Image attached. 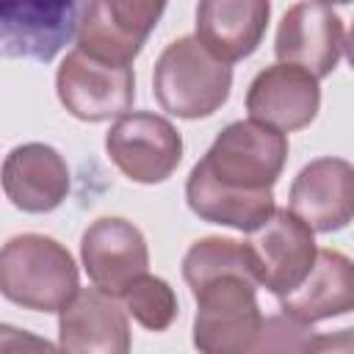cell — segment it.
Masks as SVG:
<instances>
[{
    "label": "cell",
    "mask_w": 354,
    "mask_h": 354,
    "mask_svg": "<svg viewBox=\"0 0 354 354\" xmlns=\"http://www.w3.org/2000/svg\"><path fill=\"white\" fill-rule=\"evenodd\" d=\"M313 351H354V329H340L335 335H318Z\"/></svg>",
    "instance_id": "obj_21"
},
{
    "label": "cell",
    "mask_w": 354,
    "mask_h": 354,
    "mask_svg": "<svg viewBox=\"0 0 354 354\" xmlns=\"http://www.w3.org/2000/svg\"><path fill=\"white\" fill-rule=\"evenodd\" d=\"M3 191L22 213H50L69 194V166L50 144H19L3 160Z\"/></svg>",
    "instance_id": "obj_15"
},
{
    "label": "cell",
    "mask_w": 354,
    "mask_h": 354,
    "mask_svg": "<svg viewBox=\"0 0 354 354\" xmlns=\"http://www.w3.org/2000/svg\"><path fill=\"white\" fill-rule=\"evenodd\" d=\"M61 105L80 122H105L124 116L136 100L133 64H116L72 47L55 72Z\"/></svg>",
    "instance_id": "obj_5"
},
{
    "label": "cell",
    "mask_w": 354,
    "mask_h": 354,
    "mask_svg": "<svg viewBox=\"0 0 354 354\" xmlns=\"http://www.w3.org/2000/svg\"><path fill=\"white\" fill-rule=\"evenodd\" d=\"M288 199L315 232L343 230L354 218V166L332 155L315 158L293 177Z\"/></svg>",
    "instance_id": "obj_14"
},
{
    "label": "cell",
    "mask_w": 354,
    "mask_h": 354,
    "mask_svg": "<svg viewBox=\"0 0 354 354\" xmlns=\"http://www.w3.org/2000/svg\"><path fill=\"white\" fill-rule=\"evenodd\" d=\"M169 0H88L83 6L75 44L91 55L133 64L163 17Z\"/></svg>",
    "instance_id": "obj_8"
},
{
    "label": "cell",
    "mask_w": 354,
    "mask_h": 354,
    "mask_svg": "<svg viewBox=\"0 0 354 354\" xmlns=\"http://www.w3.org/2000/svg\"><path fill=\"white\" fill-rule=\"evenodd\" d=\"M83 0H0V41L11 58L53 61L77 33Z\"/></svg>",
    "instance_id": "obj_9"
},
{
    "label": "cell",
    "mask_w": 354,
    "mask_h": 354,
    "mask_svg": "<svg viewBox=\"0 0 354 354\" xmlns=\"http://www.w3.org/2000/svg\"><path fill=\"white\" fill-rule=\"evenodd\" d=\"M313 227L301 221L293 210H274L257 230L243 241L249 249L252 271L257 285H263L274 296H288L296 290L318 254Z\"/></svg>",
    "instance_id": "obj_7"
},
{
    "label": "cell",
    "mask_w": 354,
    "mask_h": 354,
    "mask_svg": "<svg viewBox=\"0 0 354 354\" xmlns=\"http://www.w3.org/2000/svg\"><path fill=\"white\" fill-rule=\"evenodd\" d=\"M313 329L310 324L288 315V313H279V315H271L263 321V335H260V346L257 351L263 348H279V351H313Z\"/></svg>",
    "instance_id": "obj_20"
},
{
    "label": "cell",
    "mask_w": 354,
    "mask_h": 354,
    "mask_svg": "<svg viewBox=\"0 0 354 354\" xmlns=\"http://www.w3.org/2000/svg\"><path fill=\"white\" fill-rule=\"evenodd\" d=\"M124 310L149 332H163L177 318V296L160 277L141 274L119 293Z\"/></svg>",
    "instance_id": "obj_19"
},
{
    "label": "cell",
    "mask_w": 354,
    "mask_h": 354,
    "mask_svg": "<svg viewBox=\"0 0 354 354\" xmlns=\"http://www.w3.org/2000/svg\"><path fill=\"white\" fill-rule=\"evenodd\" d=\"M288 160V136L271 124L257 119L227 124L205 158L199 169L221 188L241 194H263L271 191L279 180Z\"/></svg>",
    "instance_id": "obj_4"
},
{
    "label": "cell",
    "mask_w": 354,
    "mask_h": 354,
    "mask_svg": "<svg viewBox=\"0 0 354 354\" xmlns=\"http://www.w3.org/2000/svg\"><path fill=\"white\" fill-rule=\"evenodd\" d=\"M80 260L97 288L119 296L133 279L147 274L149 249L133 221L102 216L86 227L80 238Z\"/></svg>",
    "instance_id": "obj_11"
},
{
    "label": "cell",
    "mask_w": 354,
    "mask_h": 354,
    "mask_svg": "<svg viewBox=\"0 0 354 354\" xmlns=\"http://www.w3.org/2000/svg\"><path fill=\"white\" fill-rule=\"evenodd\" d=\"M343 53H346V58H348V64H351V69H354V22H351L348 36H346V41H343Z\"/></svg>",
    "instance_id": "obj_22"
},
{
    "label": "cell",
    "mask_w": 354,
    "mask_h": 354,
    "mask_svg": "<svg viewBox=\"0 0 354 354\" xmlns=\"http://www.w3.org/2000/svg\"><path fill=\"white\" fill-rule=\"evenodd\" d=\"M343 41V19L332 6L321 0H301L282 14L274 53L282 64H296L321 80L335 72Z\"/></svg>",
    "instance_id": "obj_10"
},
{
    "label": "cell",
    "mask_w": 354,
    "mask_h": 354,
    "mask_svg": "<svg viewBox=\"0 0 354 354\" xmlns=\"http://www.w3.org/2000/svg\"><path fill=\"white\" fill-rule=\"evenodd\" d=\"M232 88V69L210 53L196 36H180L166 44L155 61L152 91L160 108L180 119H205L216 113Z\"/></svg>",
    "instance_id": "obj_2"
},
{
    "label": "cell",
    "mask_w": 354,
    "mask_h": 354,
    "mask_svg": "<svg viewBox=\"0 0 354 354\" xmlns=\"http://www.w3.org/2000/svg\"><path fill=\"white\" fill-rule=\"evenodd\" d=\"M77 288V266L55 238L22 232L3 243L0 290L8 301L33 313H61Z\"/></svg>",
    "instance_id": "obj_1"
},
{
    "label": "cell",
    "mask_w": 354,
    "mask_h": 354,
    "mask_svg": "<svg viewBox=\"0 0 354 354\" xmlns=\"http://www.w3.org/2000/svg\"><path fill=\"white\" fill-rule=\"evenodd\" d=\"M124 304L102 288H77L58 313V348L83 354H127L130 324Z\"/></svg>",
    "instance_id": "obj_12"
},
{
    "label": "cell",
    "mask_w": 354,
    "mask_h": 354,
    "mask_svg": "<svg viewBox=\"0 0 354 354\" xmlns=\"http://www.w3.org/2000/svg\"><path fill=\"white\" fill-rule=\"evenodd\" d=\"M321 108L318 77L296 64H271L254 75L246 91L249 119L271 124L282 133L307 127Z\"/></svg>",
    "instance_id": "obj_13"
},
{
    "label": "cell",
    "mask_w": 354,
    "mask_h": 354,
    "mask_svg": "<svg viewBox=\"0 0 354 354\" xmlns=\"http://www.w3.org/2000/svg\"><path fill=\"white\" fill-rule=\"evenodd\" d=\"M257 279L241 271L216 274L191 288L196 301L194 346L205 354L257 351L263 335V313L257 304Z\"/></svg>",
    "instance_id": "obj_3"
},
{
    "label": "cell",
    "mask_w": 354,
    "mask_h": 354,
    "mask_svg": "<svg viewBox=\"0 0 354 354\" xmlns=\"http://www.w3.org/2000/svg\"><path fill=\"white\" fill-rule=\"evenodd\" d=\"M185 199H188V207L202 221L232 227V230H241V232L257 230L277 210L274 191H263V194L227 191V188L216 185L199 169V163L191 169L188 180H185Z\"/></svg>",
    "instance_id": "obj_18"
},
{
    "label": "cell",
    "mask_w": 354,
    "mask_h": 354,
    "mask_svg": "<svg viewBox=\"0 0 354 354\" xmlns=\"http://www.w3.org/2000/svg\"><path fill=\"white\" fill-rule=\"evenodd\" d=\"M321 3H326V6H343V3H351V0H321Z\"/></svg>",
    "instance_id": "obj_23"
},
{
    "label": "cell",
    "mask_w": 354,
    "mask_h": 354,
    "mask_svg": "<svg viewBox=\"0 0 354 354\" xmlns=\"http://www.w3.org/2000/svg\"><path fill=\"white\" fill-rule=\"evenodd\" d=\"M271 0H199L196 39L232 64L252 55L268 28Z\"/></svg>",
    "instance_id": "obj_16"
},
{
    "label": "cell",
    "mask_w": 354,
    "mask_h": 354,
    "mask_svg": "<svg viewBox=\"0 0 354 354\" xmlns=\"http://www.w3.org/2000/svg\"><path fill=\"white\" fill-rule=\"evenodd\" d=\"M279 310L304 321H326L354 310V260L337 249H318L307 279L279 296Z\"/></svg>",
    "instance_id": "obj_17"
},
{
    "label": "cell",
    "mask_w": 354,
    "mask_h": 354,
    "mask_svg": "<svg viewBox=\"0 0 354 354\" xmlns=\"http://www.w3.org/2000/svg\"><path fill=\"white\" fill-rule=\"evenodd\" d=\"M105 152L127 180L155 185L169 180L180 166L183 136L166 116L127 111L111 124L105 136Z\"/></svg>",
    "instance_id": "obj_6"
}]
</instances>
